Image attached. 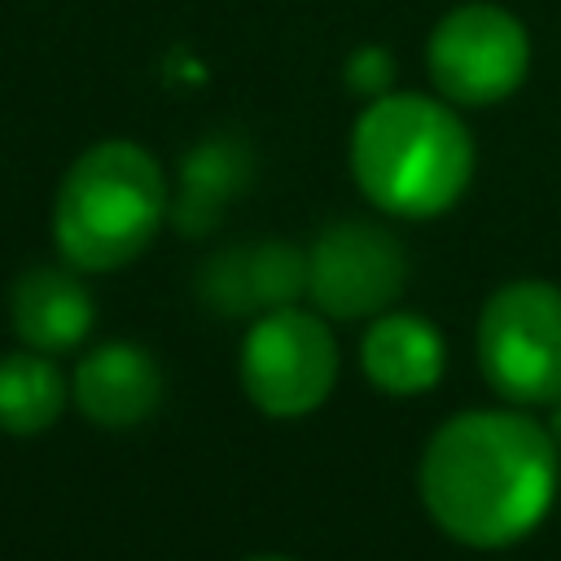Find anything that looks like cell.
Wrapping results in <instances>:
<instances>
[{
  "instance_id": "6da1fadb",
  "label": "cell",
  "mask_w": 561,
  "mask_h": 561,
  "mask_svg": "<svg viewBox=\"0 0 561 561\" xmlns=\"http://www.w3.org/2000/svg\"><path fill=\"white\" fill-rule=\"evenodd\" d=\"M561 451L522 412H460L421 456V500L443 535L469 548L526 539L552 508Z\"/></svg>"
},
{
  "instance_id": "7a4b0ae2",
  "label": "cell",
  "mask_w": 561,
  "mask_h": 561,
  "mask_svg": "<svg viewBox=\"0 0 561 561\" xmlns=\"http://www.w3.org/2000/svg\"><path fill=\"white\" fill-rule=\"evenodd\" d=\"M351 171L373 206L425 219L465 193L473 145L447 105L416 92L377 96L355 123Z\"/></svg>"
},
{
  "instance_id": "3957f363",
  "label": "cell",
  "mask_w": 561,
  "mask_h": 561,
  "mask_svg": "<svg viewBox=\"0 0 561 561\" xmlns=\"http://www.w3.org/2000/svg\"><path fill=\"white\" fill-rule=\"evenodd\" d=\"M162 215L167 184L158 162L131 140H105L66 171L53 237L70 267L114 272L153 241Z\"/></svg>"
},
{
  "instance_id": "277c9868",
  "label": "cell",
  "mask_w": 561,
  "mask_h": 561,
  "mask_svg": "<svg viewBox=\"0 0 561 561\" xmlns=\"http://www.w3.org/2000/svg\"><path fill=\"white\" fill-rule=\"evenodd\" d=\"M478 364L495 394L513 403L561 399V289L513 280L495 289L478 320Z\"/></svg>"
},
{
  "instance_id": "5b68a950",
  "label": "cell",
  "mask_w": 561,
  "mask_h": 561,
  "mask_svg": "<svg viewBox=\"0 0 561 561\" xmlns=\"http://www.w3.org/2000/svg\"><path fill=\"white\" fill-rule=\"evenodd\" d=\"M337 377V346L320 316L276 307L263 311L241 342V386L267 416L316 412Z\"/></svg>"
},
{
  "instance_id": "8992f818",
  "label": "cell",
  "mask_w": 561,
  "mask_h": 561,
  "mask_svg": "<svg viewBox=\"0 0 561 561\" xmlns=\"http://www.w3.org/2000/svg\"><path fill=\"white\" fill-rule=\"evenodd\" d=\"M530 61L526 31L495 4H460L430 35V75L443 96L465 105H491L508 96Z\"/></svg>"
},
{
  "instance_id": "52a82bcc",
  "label": "cell",
  "mask_w": 561,
  "mask_h": 561,
  "mask_svg": "<svg viewBox=\"0 0 561 561\" xmlns=\"http://www.w3.org/2000/svg\"><path fill=\"white\" fill-rule=\"evenodd\" d=\"M408 259L386 228L333 224L307 254V294L333 320L381 311L403 285Z\"/></svg>"
},
{
  "instance_id": "ba28073f",
  "label": "cell",
  "mask_w": 561,
  "mask_h": 561,
  "mask_svg": "<svg viewBox=\"0 0 561 561\" xmlns=\"http://www.w3.org/2000/svg\"><path fill=\"white\" fill-rule=\"evenodd\" d=\"M202 302L219 316L276 311L307 289V259L285 241H250L215 254L197 276Z\"/></svg>"
},
{
  "instance_id": "9c48e42d",
  "label": "cell",
  "mask_w": 561,
  "mask_h": 561,
  "mask_svg": "<svg viewBox=\"0 0 561 561\" xmlns=\"http://www.w3.org/2000/svg\"><path fill=\"white\" fill-rule=\"evenodd\" d=\"M70 399L88 421H96L105 430H127V425H140L158 408L162 373L145 346L105 342L88 359H79Z\"/></svg>"
},
{
  "instance_id": "30bf717a",
  "label": "cell",
  "mask_w": 561,
  "mask_h": 561,
  "mask_svg": "<svg viewBox=\"0 0 561 561\" xmlns=\"http://www.w3.org/2000/svg\"><path fill=\"white\" fill-rule=\"evenodd\" d=\"M92 311L96 302L88 285L66 267H31L9 294L13 333L44 355L79 346L92 329Z\"/></svg>"
},
{
  "instance_id": "8fae6325",
  "label": "cell",
  "mask_w": 561,
  "mask_h": 561,
  "mask_svg": "<svg viewBox=\"0 0 561 561\" xmlns=\"http://www.w3.org/2000/svg\"><path fill=\"white\" fill-rule=\"evenodd\" d=\"M359 364L368 373V381L381 394H425L443 368H447V346L443 333L434 324H425L412 311H390L377 316L359 342Z\"/></svg>"
},
{
  "instance_id": "7c38bea8",
  "label": "cell",
  "mask_w": 561,
  "mask_h": 561,
  "mask_svg": "<svg viewBox=\"0 0 561 561\" xmlns=\"http://www.w3.org/2000/svg\"><path fill=\"white\" fill-rule=\"evenodd\" d=\"M66 377L44 351H13L0 359V430L4 434H44L66 408Z\"/></svg>"
},
{
  "instance_id": "4fadbf2b",
  "label": "cell",
  "mask_w": 561,
  "mask_h": 561,
  "mask_svg": "<svg viewBox=\"0 0 561 561\" xmlns=\"http://www.w3.org/2000/svg\"><path fill=\"white\" fill-rule=\"evenodd\" d=\"M245 149L232 140H210L184 162V188L175 202V224L184 232H210L224 202H232L245 184Z\"/></svg>"
},
{
  "instance_id": "5bb4252c",
  "label": "cell",
  "mask_w": 561,
  "mask_h": 561,
  "mask_svg": "<svg viewBox=\"0 0 561 561\" xmlns=\"http://www.w3.org/2000/svg\"><path fill=\"white\" fill-rule=\"evenodd\" d=\"M386 83H390V61H386V53L364 48V53L355 57V66H351V88H359V92H381Z\"/></svg>"
},
{
  "instance_id": "9a60e30c",
  "label": "cell",
  "mask_w": 561,
  "mask_h": 561,
  "mask_svg": "<svg viewBox=\"0 0 561 561\" xmlns=\"http://www.w3.org/2000/svg\"><path fill=\"white\" fill-rule=\"evenodd\" d=\"M548 434H552V443H557V451H561V403L552 408V416H548V425H543Z\"/></svg>"
},
{
  "instance_id": "2e32d148",
  "label": "cell",
  "mask_w": 561,
  "mask_h": 561,
  "mask_svg": "<svg viewBox=\"0 0 561 561\" xmlns=\"http://www.w3.org/2000/svg\"><path fill=\"white\" fill-rule=\"evenodd\" d=\"M245 561H294V557H276V552H263V557H245Z\"/></svg>"
}]
</instances>
